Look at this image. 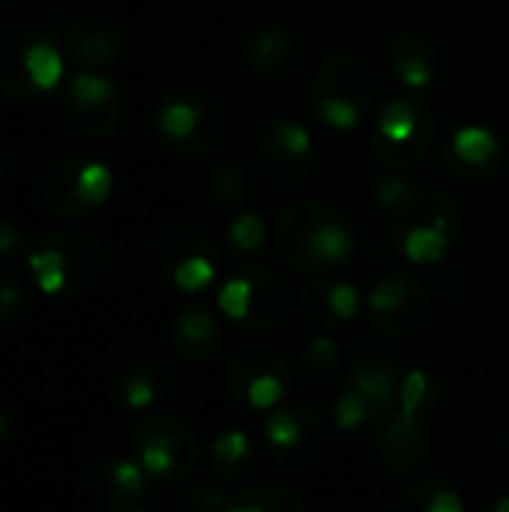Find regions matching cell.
<instances>
[{
	"instance_id": "6da1fadb",
	"label": "cell",
	"mask_w": 509,
	"mask_h": 512,
	"mask_svg": "<svg viewBox=\"0 0 509 512\" xmlns=\"http://www.w3.org/2000/svg\"><path fill=\"white\" fill-rule=\"evenodd\" d=\"M276 240L282 258L300 270L315 264L336 267L345 264L354 252V237L339 213L312 198H300L282 210L276 222Z\"/></svg>"
},
{
	"instance_id": "7a4b0ae2",
	"label": "cell",
	"mask_w": 509,
	"mask_h": 512,
	"mask_svg": "<svg viewBox=\"0 0 509 512\" xmlns=\"http://www.w3.org/2000/svg\"><path fill=\"white\" fill-rule=\"evenodd\" d=\"M435 141V114L426 102L393 99L378 120L375 156L387 168H414L426 159Z\"/></svg>"
},
{
	"instance_id": "3957f363",
	"label": "cell",
	"mask_w": 509,
	"mask_h": 512,
	"mask_svg": "<svg viewBox=\"0 0 509 512\" xmlns=\"http://www.w3.org/2000/svg\"><path fill=\"white\" fill-rule=\"evenodd\" d=\"M312 93L315 99H342L366 111L378 93V78L363 54L351 48H339L321 63L312 81Z\"/></svg>"
},
{
	"instance_id": "277c9868",
	"label": "cell",
	"mask_w": 509,
	"mask_h": 512,
	"mask_svg": "<svg viewBox=\"0 0 509 512\" xmlns=\"http://www.w3.org/2000/svg\"><path fill=\"white\" fill-rule=\"evenodd\" d=\"M246 60L264 78H288L303 63V42L288 27H267L246 45Z\"/></svg>"
},
{
	"instance_id": "5b68a950",
	"label": "cell",
	"mask_w": 509,
	"mask_h": 512,
	"mask_svg": "<svg viewBox=\"0 0 509 512\" xmlns=\"http://www.w3.org/2000/svg\"><path fill=\"white\" fill-rule=\"evenodd\" d=\"M393 69L396 75L414 87L423 90L435 81V66H438V45L429 39V33L405 27L393 36Z\"/></svg>"
},
{
	"instance_id": "8992f818",
	"label": "cell",
	"mask_w": 509,
	"mask_h": 512,
	"mask_svg": "<svg viewBox=\"0 0 509 512\" xmlns=\"http://www.w3.org/2000/svg\"><path fill=\"white\" fill-rule=\"evenodd\" d=\"M21 69H24L27 81L33 84V90L51 93L63 81V54H60L57 42L48 36L27 42L21 48Z\"/></svg>"
},
{
	"instance_id": "52a82bcc",
	"label": "cell",
	"mask_w": 509,
	"mask_h": 512,
	"mask_svg": "<svg viewBox=\"0 0 509 512\" xmlns=\"http://www.w3.org/2000/svg\"><path fill=\"white\" fill-rule=\"evenodd\" d=\"M117 45H120V36L114 27L81 24L78 30L69 33V48L81 66H105L117 54Z\"/></svg>"
},
{
	"instance_id": "ba28073f",
	"label": "cell",
	"mask_w": 509,
	"mask_h": 512,
	"mask_svg": "<svg viewBox=\"0 0 509 512\" xmlns=\"http://www.w3.org/2000/svg\"><path fill=\"white\" fill-rule=\"evenodd\" d=\"M66 96H69V108L75 114H96V111H105V108L117 105L114 84L105 75H96V72H75L69 78Z\"/></svg>"
},
{
	"instance_id": "9c48e42d",
	"label": "cell",
	"mask_w": 509,
	"mask_h": 512,
	"mask_svg": "<svg viewBox=\"0 0 509 512\" xmlns=\"http://www.w3.org/2000/svg\"><path fill=\"white\" fill-rule=\"evenodd\" d=\"M201 120H204V108L189 99H174L159 114V126L168 135V141H174V147H183L186 141H192Z\"/></svg>"
},
{
	"instance_id": "30bf717a",
	"label": "cell",
	"mask_w": 509,
	"mask_h": 512,
	"mask_svg": "<svg viewBox=\"0 0 509 512\" xmlns=\"http://www.w3.org/2000/svg\"><path fill=\"white\" fill-rule=\"evenodd\" d=\"M354 393L363 396L369 414H384L393 405V372L390 369H360L351 378Z\"/></svg>"
},
{
	"instance_id": "8fae6325",
	"label": "cell",
	"mask_w": 509,
	"mask_h": 512,
	"mask_svg": "<svg viewBox=\"0 0 509 512\" xmlns=\"http://www.w3.org/2000/svg\"><path fill=\"white\" fill-rule=\"evenodd\" d=\"M402 240H405V255L414 264H435L444 258L450 234L435 225H414L402 234Z\"/></svg>"
},
{
	"instance_id": "7c38bea8",
	"label": "cell",
	"mask_w": 509,
	"mask_h": 512,
	"mask_svg": "<svg viewBox=\"0 0 509 512\" xmlns=\"http://www.w3.org/2000/svg\"><path fill=\"white\" fill-rule=\"evenodd\" d=\"M174 336L186 348H213L219 339V327L207 309H186L174 318Z\"/></svg>"
},
{
	"instance_id": "4fadbf2b",
	"label": "cell",
	"mask_w": 509,
	"mask_h": 512,
	"mask_svg": "<svg viewBox=\"0 0 509 512\" xmlns=\"http://www.w3.org/2000/svg\"><path fill=\"white\" fill-rule=\"evenodd\" d=\"M111 186H114V177H111V168L105 162H84L78 168V177H75V198L84 210L99 207L108 201Z\"/></svg>"
},
{
	"instance_id": "5bb4252c",
	"label": "cell",
	"mask_w": 509,
	"mask_h": 512,
	"mask_svg": "<svg viewBox=\"0 0 509 512\" xmlns=\"http://www.w3.org/2000/svg\"><path fill=\"white\" fill-rule=\"evenodd\" d=\"M453 150L465 165H489L498 153V141L489 129L480 126H468L462 132H456L453 138Z\"/></svg>"
},
{
	"instance_id": "9a60e30c",
	"label": "cell",
	"mask_w": 509,
	"mask_h": 512,
	"mask_svg": "<svg viewBox=\"0 0 509 512\" xmlns=\"http://www.w3.org/2000/svg\"><path fill=\"white\" fill-rule=\"evenodd\" d=\"M417 288H420V285H414V282H408V279H399V276L384 279V282L369 294V306H372L375 315L393 318V315H399L402 309H408V303H411V297L417 294Z\"/></svg>"
},
{
	"instance_id": "2e32d148",
	"label": "cell",
	"mask_w": 509,
	"mask_h": 512,
	"mask_svg": "<svg viewBox=\"0 0 509 512\" xmlns=\"http://www.w3.org/2000/svg\"><path fill=\"white\" fill-rule=\"evenodd\" d=\"M255 303V285L249 276H237L231 282H225V288L219 291V309L231 318V321H246Z\"/></svg>"
},
{
	"instance_id": "e0dca14e",
	"label": "cell",
	"mask_w": 509,
	"mask_h": 512,
	"mask_svg": "<svg viewBox=\"0 0 509 512\" xmlns=\"http://www.w3.org/2000/svg\"><path fill=\"white\" fill-rule=\"evenodd\" d=\"M216 267L207 255H189L180 264H174V285L180 291H201L213 282Z\"/></svg>"
},
{
	"instance_id": "ac0fdd59",
	"label": "cell",
	"mask_w": 509,
	"mask_h": 512,
	"mask_svg": "<svg viewBox=\"0 0 509 512\" xmlns=\"http://www.w3.org/2000/svg\"><path fill=\"white\" fill-rule=\"evenodd\" d=\"M267 141H270L276 150L288 153V156H306V153H309V144H312L309 132H306L300 123H294V120H279V123L270 129Z\"/></svg>"
},
{
	"instance_id": "d6986e66",
	"label": "cell",
	"mask_w": 509,
	"mask_h": 512,
	"mask_svg": "<svg viewBox=\"0 0 509 512\" xmlns=\"http://www.w3.org/2000/svg\"><path fill=\"white\" fill-rule=\"evenodd\" d=\"M228 237H231V243H234L237 249H243V252H255V249H261V246H264V240H267V228H264L261 216H255V213H243V216L231 225Z\"/></svg>"
},
{
	"instance_id": "ffe728a7",
	"label": "cell",
	"mask_w": 509,
	"mask_h": 512,
	"mask_svg": "<svg viewBox=\"0 0 509 512\" xmlns=\"http://www.w3.org/2000/svg\"><path fill=\"white\" fill-rule=\"evenodd\" d=\"M426 390H429V378H426V372L414 369V372L402 381V390H399V417H405V420H417V408L423 405Z\"/></svg>"
},
{
	"instance_id": "44dd1931",
	"label": "cell",
	"mask_w": 509,
	"mask_h": 512,
	"mask_svg": "<svg viewBox=\"0 0 509 512\" xmlns=\"http://www.w3.org/2000/svg\"><path fill=\"white\" fill-rule=\"evenodd\" d=\"M315 108H318L321 120L336 129H354L363 117V111L357 105L342 102V99H315Z\"/></svg>"
},
{
	"instance_id": "7402d4cb",
	"label": "cell",
	"mask_w": 509,
	"mask_h": 512,
	"mask_svg": "<svg viewBox=\"0 0 509 512\" xmlns=\"http://www.w3.org/2000/svg\"><path fill=\"white\" fill-rule=\"evenodd\" d=\"M111 486L114 492H120L123 498H138L144 495V468H138L135 462H117L111 468Z\"/></svg>"
},
{
	"instance_id": "603a6c76",
	"label": "cell",
	"mask_w": 509,
	"mask_h": 512,
	"mask_svg": "<svg viewBox=\"0 0 509 512\" xmlns=\"http://www.w3.org/2000/svg\"><path fill=\"white\" fill-rule=\"evenodd\" d=\"M264 432H267L270 444L279 447V450H288V447H294V444L300 441V423H297L294 414H276V417L267 423Z\"/></svg>"
},
{
	"instance_id": "cb8c5ba5",
	"label": "cell",
	"mask_w": 509,
	"mask_h": 512,
	"mask_svg": "<svg viewBox=\"0 0 509 512\" xmlns=\"http://www.w3.org/2000/svg\"><path fill=\"white\" fill-rule=\"evenodd\" d=\"M327 303H330V312H333L336 318H342V321H351V318L360 312V294H357V288L348 285V282L333 285Z\"/></svg>"
},
{
	"instance_id": "d4e9b609",
	"label": "cell",
	"mask_w": 509,
	"mask_h": 512,
	"mask_svg": "<svg viewBox=\"0 0 509 512\" xmlns=\"http://www.w3.org/2000/svg\"><path fill=\"white\" fill-rule=\"evenodd\" d=\"M249 402L255 405V408H273L279 399H282V381L276 378V375H258L252 384H249Z\"/></svg>"
},
{
	"instance_id": "484cf974",
	"label": "cell",
	"mask_w": 509,
	"mask_h": 512,
	"mask_svg": "<svg viewBox=\"0 0 509 512\" xmlns=\"http://www.w3.org/2000/svg\"><path fill=\"white\" fill-rule=\"evenodd\" d=\"M366 414H369V408H366V402H363V396L360 393H345L339 402H336V423H339V429H357L363 420H366Z\"/></svg>"
},
{
	"instance_id": "4316f807",
	"label": "cell",
	"mask_w": 509,
	"mask_h": 512,
	"mask_svg": "<svg viewBox=\"0 0 509 512\" xmlns=\"http://www.w3.org/2000/svg\"><path fill=\"white\" fill-rule=\"evenodd\" d=\"M213 189L225 201H240L246 195V180H243V174L234 165H228V168H219L213 174Z\"/></svg>"
},
{
	"instance_id": "83f0119b",
	"label": "cell",
	"mask_w": 509,
	"mask_h": 512,
	"mask_svg": "<svg viewBox=\"0 0 509 512\" xmlns=\"http://www.w3.org/2000/svg\"><path fill=\"white\" fill-rule=\"evenodd\" d=\"M123 396H126L129 408H147L156 399V390H153V384H150V378L144 372H135V375L126 378Z\"/></svg>"
},
{
	"instance_id": "f1b7e54d",
	"label": "cell",
	"mask_w": 509,
	"mask_h": 512,
	"mask_svg": "<svg viewBox=\"0 0 509 512\" xmlns=\"http://www.w3.org/2000/svg\"><path fill=\"white\" fill-rule=\"evenodd\" d=\"M216 459H222L225 465H237L246 453H249V438L243 432H228L213 444Z\"/></svg>"
},
{
	"instance_id": "f546056e",
	"label": "cell",
	"mask_w": 509,
	"mask_h": 512,
	"mask_svg": "<svg viewBox=\"0 0 509 512\" xmlns=\"http://www.w3.org/2000/svg\"><path fill=\"white\" fill-rule=\"evenodd\" d=\"M18 303H21L18 285L0 276V324H6V321L12 318V312L18 309Z\"/></svg>"
},
{
	"instance_id": "4dcf8cb0",
	"label": "cell",
	"mask_w": 509,
	"mask_h": 512,
	"mask_svg": "<svg viewBox=\"0 0 509 512\" xmlns=\"http://www.w3.org/2000/svg\"><path fill=\"white\" fill-rule=\"evenodd\" d=\"M426 512H465V504H462V498H459L456 492L444 489V492H438V495L432 498V504H429V510Z\"/></svg>"
},
{
	"instance_id": "1f68e13d",
	"label": "cell",
	"mask_w": 509,
	"mask_h": 512,
	"mask_svg": "<svg viewBox=\"0 0 509 512\" xmlns=\"http://www.w3.org/2000/svg\"><path fill=\"white\" fill-rule=\"evenodd\" d=\"M309 354H312L318 363H333V360H336V345H333V339L321 336V339H315V342L309 345Z\"/></svg>"
},
{
	"instance_id": "d6a6232c",
	"label": "cell",
	"mask_w": 509,
	"mask_h": 512,
	"mask_svg": "<svg viewBox=\"0 0 509 512\" xmlns=\"http://www.w3.org/2000/svg\"><path fill=\"white\" fill-rule=\"evenodd\" d=\"M15 243H18V234H15L6 222H0V255L12 252V249H15Z\"/></svg>"
},
{
	"instance_id": "836d02e7",
	"label": "cell",
	"mask_w": 509,
	"mask_h": 512,
	"mask_svg": "<svg viewBox=\"0 0 509 512\" xmlns=\"http://www.w3.org/2000/svg\"><path fill=\"white\" fill-rule=\"evenodd\" d=\"M9 429H12V423H9V417H6V414L0 411V441H3L6 435H9Z\"/></svg>"
},
{
	"instance_id": "e575fe53",
	"label": "cell",
	"mask_w": 509,
	"mask_h": 512,
	"mask_svg": "<svg viewBox=\"0 0 509 512\" xmlns=\"http://www.w3.org/2000/svg\"><path fill=\"white\" fill-rule=\"evenodd\" d=\"M225 512H270L264 507H225Z\"/></svg>"
},
{
	"instance_id": "d590c367",
	"label": "cell",
	"mask_w": 509,
	"mask_h": 512,
	"mask_svg": "<svg viewBox=\"0 0 509 512\" xmlns=\"http://www.w3.org/2000/svg\"><path fill=\"white\" fill-rule=\"evenodd\" d=\"M495 512H509V495H504V498L495 504Z\"/></svg>"
},
{
	"instance_id": "8d00e7d4",
	"label": "cell",
	"mask_w": 509,
	"mask_h": 512,
	"mask_svg": "<svg viewBox=\"0 0 509 512\" xmlns=\"http://www.w3.org/2000/svg\"><path fill=\"white\" fill-rule=\"evenodd\" d=\"M132 512H147V510H132Z\"/></svg>"
}]
</instances>
